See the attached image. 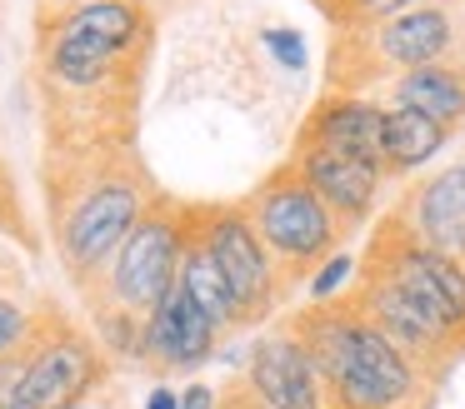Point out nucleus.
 Listing matches in <instances>:
<instances>
[{
  "instance_id": "obj_2",
  "label": "nucleus",
  "mask_w": 465,
  "mask_h": 409,
  "mask_svg": "<svg viewBox=\"0 0 465 409\" xmlns=\"http://www.w3.org/2000/svg\"><path fill=\"white\" fill-rule=\"evenodd\" d=\"M465 60V0H425L391 20L331 35V95H365L375 80H401L420 65Z\"/></svg>"
},
{
  "instance_id": "obj_18",
  "label": "nucleus",
  "mask_w": 465,
  "mask_h": 409,
  "mask_svg": "<svg viewBox=\"0 0 465 409\" xmlns=\"http://www.w3.org/2000/svg\"><path fill=\"white\" fill-rule=\"evenodd\" d=\"M175 289L211 319L215 329H241V309H235V295L225 285L221 265L205 255V245L195 239V225H191V239H185V255H181V269H175Z\"/></svg>"
},
{
  "instance_id": "obj_3",
  "label": "nucleus",
  "mask_w": 465,
  "mask_h": 409,
  "mask_svg": "<svg viewBox=\"0 0 465 409\" xmlns=\"http://www.w3.org/2000/svg\"><path fill=\"white\" fill-rule=\"evenodd\" d=\"M251 229L261 235L265 255L275 259V269L285 275V285H295L301 275H315L321 259H331L341 249V239L351 229L315 200V190L295 175V165L285 160L275 175H265L251 195L241 200Z\"/></svg>"
},
{
  "instance_id": "obj_20",
  "label": "nucleus",
  "mask_w": 465,
  "mask_h": 409,
  "mask_svg": "<svg viewBox=\"0 0 465 409\" xmlns=\"http://www.w3.org/2000/svg\"><path fill=\"white\" fill-rule=\"evenodd\" d=\"M351 275H355V259L345 255V249H335L331 259H321V265H315V275L305 279V289H311L315 305H325V299H341V285Z\"/></svg>"
},
{
  "instance_id": "obj_1",
  "label": "nucleus",
  "mask_w": 465,
  "mask_h": 409,
  "mask_svg": "<svg viewBox=\"0 0 465 409\" xmlns=\"http://www.w3.org/2000/svg\"><path fill=\"white\" fill-rule=\"evenodd\" d=\"M291 335L311 355L325 389V409H415L425 394L420 365L401 355L361 309L325 299L291 319Z\"/></svg>"
},
{
  "instance_id": "obj_21",
  "label": "nucleus",
  "mask_w": 465,
  "mask_h": 409,
  "mask_svg": "<svg viewBox=\"0 0 465 409\" xmlns=\"http://www.w3.org/2000/svg\"><path fill=\"white\" fill-rule=\"evenodd\" d=\"M31 329H35V315H31V309L15 305L11 295H0V355H15V349H25Z\"/></svg>"
},
{
  "instance_id": "obj_7",
  "label": "nucleus",
  "mask_w": 465,
  "mask_h": 409,
  "mask_svg": "<svg viewBox=\"0 0 465 409\" xmlns=\"http://www.w3.org/2000/svg\"><path fill=\"white\" fill-rule=\"evenodd\" d=\"M191 225H195V239L205 245V255L221 265L225 285H231L235 309H241V329L271 319L291 285L275 269V259L265 255L245 209L241 205H191Z\"/></svg>"
},
{
  "instance_id": "obj_27",
  "label": "nucleus",
  "mask_w": 465,
  "mask_h": 409,
  "mask_svg": "<svg viewBox=\"0 0 465 409\" xmlns=\"http://www.w3.org/2000/svg\"><path fill=\"white\" fill-rule=\"evenodd\" d=\"M65 409H105V404L95 394H85V399H75V404H65Z\"/></svg>"
},
{
  "instance_id": "obj_11",
  "label": "nucleus",
  "mask_w": 465,
  "mask_h": 409,
  "mask_svg": "<svg viewBox=\"0 0 465 409\" xmlns=\"http://www.w3.org/2000/svg\"><path fill=\"white\" fill-rule=\"evenodd\" d=\"M381 130H385V105H375L371 95H325L311 115L301 120L295 150H331V155L365 160L385 175L381 160Z\"/></svg>"
},
{
  "instance_id": "obj_9",
  "label": "nucleus",
  "mask_w": 465,
  "mask_h": 409,
  "mask_svg": "<svg viewBox=\"0 0 465 409\" xmlns=\"http://www.w3.org/2000/svg\"><path fill=\"white\" fill-rule=\"evenodd\" d=\"M351 305L361 309V315L371 319V325L381 329V335L391 339V345L401 349L411 365H420V375H435V369L450 359L455 339L445 335V329L435 325V319L425 315V309L415 305L405 289H395L385 275H371V269H361V285H355Z\"/></svg>"
},
{
  "instance_id": "obj_4",
  "label": "nucleus",
  "mask_w": 465,
  "mask_h": 409,
  "mask_svg": "<svg viewBox=\"0 0 465 409\" xmlns=\"http://www.w3.org/2000/svg\"><path fill=\"white\" fill-rule=\"evenodd\" d=\"M185 239H191V205H175V200L155 195L151 209L135 219V229L121 239V249L105 265V275L91 285V295H101L95 305L125 309V315L145 319L175 289Z\"/></svg>"
},
{
  "instance_id": "obj_5",
  "label": "nucleus",
  "mask_w": 465,
  "mask_h": 409,
  "mask_svg": "<svg viewBox=\"0 0 465 409\" xmlns=\"http://www.w3.org/2000/svg\"><path fill=\"white\" fill-rule=\"evenodd\" d=\"M145 209H151V185L141 175H125V170L91 175L71 205L55 209V245H61L65 275L91 289Z\"/></svg>"
},
{
  "instance_id": "obj_23",
  "label": "nucleus",
  "mask_w": 465,
  "mask_h": 409,
  "mask_svg": "<svg viewBox=\"0 0 465 409\" xmlns=\"http://www.w3.org/2000/svg\"><path fill=\"white\" fill-rule=\"evenodd\" d=\"M0 229H21V205H15V185L11 175H5V165H0Z\"/></svg>"
},
{
  "instance_id": "obj_26",
  "label": "nucleus",
  "mask_w": 465,
  "mask_h": 409,
  "mask_svg": "<svg viewBox=\"0 0 465 409\" xmlns=\"http://www.w3.org/2000/svg\"><path fill=\"white\" fill-rule=\"evenodd\" d=\"M71 5H81V0H41V20L61 15V10H71Z\"/></svg>"
},
{
  "instance_id": "obj_8",
  "label": "nucleus",
  "mask_w": 465,
  "mask_h": 409,
  "mask_svg": "<svg viewBox=\"0 0 465 409\" xmlns=\"http://www.w3.org/2000/svg\"><path fill=\"white\" fill-rule=\"evenodd\" d=\"M105 385V355L95 339H85L71 325L31 329L21 349V385L11 409H65L75 399L95 394Z\"/></svg>"
},
{
  "instance_id": "obj_12",
  "label": "nucleus",
  "mask_w": 465,
  "mask_h": 409,
  "mask_svg": "<svg viewBox=\"0 0 465 409\" xmlns=\"http://www.w3.org/2000/svg\"><path fill=\"white\" fill-rule=\"evenodd\" d=\"M245 394L261 409H325V389L315 375L311 355L301 349V339L285 335H265L251 349V375H245Z\"/></svg>"
},
{
  "instance_id": "obj_6",
  "label": "nucleus",
  "mask_w": 465,
  "mask_h": 409,
  "mask_svg": "<svg viewBox=\"0 0 465 409\" xmlns=\"http://www.w3.org/2000/svg\"><path fill=\"white\" fill-rule=\"evenodd\" d=\"M361 269L385 275L395 289H405L455 345H465V265L455 255L420 245L401 219L385 215L371 235V249H365Z\"/></svg>"
},
{
  "instance_id": "obj_29",
  "label": "nucleus",
  "mask_w": 465,
  "mask_h": 409,
  "mask_svg": "<svg viewBox=\"0 0 465 409\" xmlns=\"http://www.w3.org/2000/svg\"><path fill=\"white\" fill-rule=\"evenodd\" d=\"M255 409H261V404H255Z\"/></svg>"
},
{
  "instance_id": "obj_13",
  "label": "nucleus",
  "mask_w": 465,
  "mask_h": 409,
  "mask_svg": "<svg viewBox=\"0 0 465 409\" xmlns=\"http://www.w3.org/2000/svg\"><path fill=\"white\" fill-rule=\"evenodd\" d=\"M395 219H401L420 245L460 255L465 249V155L455 160V165H445L440 175H430L415 190H405V200L395 205Z\"/></svg>"
},
{
  "instance_id": "obj_15",
  "label": "nucleus",
  "mask_w": 465,
  "mask_h": 409,
  "mask_svg": "<svg viewBox=\"0 0 465 409\" xmlns=\"http://www.w3.org/2000/svg\"><path fill=\"white\" fill-rule=\"evenodd\" d=\"M41 25L71 30V35L101 40V45L121 50V55H135L151 35V10L141 0H81V5L61 10V15L41 20Z\"/></svg>"
},
{
  "instance_id": "obj_14",
  "label": "nucleus",
  "mask_w": 465,
  "mask_h": 409,
  "mask_svg": "<svg viewBox=\"0 0 465 409\" xmlns=\"http://www.w3.org/2000/svg\"><path fill=\"white\" fill-rule=\"evenodd\" d=\"M291 165L345 229H355L371 215L375 195H381V185H385V175L375 165L351 160V155H331V150H295Z\"/></svg>"
},
{
  "instance_id": "obj_16",
  "label": "nucleus",
  "mask_w": 465,
  "mask_h": 409,
  "mask_svg": "<svg viewBox=\"0 0 465 409\" xmlns=\"http://www.w3.org/2000/svg\"><path fill=\"white\" fill-rule=\"evenodd\" d=\"M395 105L420 110L440 130H465V60H445V65H420L411 75L395 80Z\"/></svg>"
},
{
  "instance_id": "obj_25",
  "label": "nucleus",
  "mask_w": 465,
  "mask_h": 409,
  "mask_svg": "<svg viewBox=\"0 0 465 409\" xmlns=\"http://www.w3.org/2000/svg\"><path fill=\"white\" fill-rule=\"evenodd\" d=\"M145 409H181V394H175L171 385H155L151 399H145Z\"/></svg>"
},
{
  "instance_id": "obj_22",
  "label": "nucleus",
  "mask_w": 465,
  "mask_h": 409,
  "mask_svg": "<svg viewBox=\"0 0 465 409\" xmlns=\"http://www.w3.org/2000/svg\"><path fill=\"white\" fill-rule=\"evenodd\" d=\"M261 40H265V50L275 55V65H285V70H301V65H305V35H301V30H291V25H265Z\"/></svg>"
},
{
  "instance_id": "obj_19",
  "label": "nucleus",
  "mask_w": 465,
  "mask_h": 409,
  "mask_svg": "<svg viewBox=\"0 0 465 409\" xmlns=\"http://www.w3.org/2000/svg\"><path fill=\"white\" fill-rule=\"evenodd\" d=\"M411 5H425V0H315L331 30H361V25H375V20H391Z\"/></svg>"
},
{
  "instance_id": "obj_28",
  "label": "nucleus",
  "mask_w": 465,
  "mask_h": 409,
  "mask_svg": "<svg viewBox=\"0 0 465 409\" xmlns=\"http://www.w3.org/2000/svg\"><path fill=\"white\" fill-rule=\"evenodd\" d=\"M251 409H255V399H251Z\"/></svg>"
},
{
  "instance_id": "obj_10",
  "label": "nucleus",
  "mask_w": 465,
  "mask_h": 409,
  "mask_svg": "<svg viewBox=\"0 0 465 409\" xmlns=\"http://www.w3.org/2000/svg\"><path fill=\"white\" fill-rule=\"evenodd\" d=\"M215 339H221V329H215L181 289H171V295L141 319V359L155 369H165V375H195V369L215 355Z\"/></svg>"
},
{
  "instance_id": "obj_24",
  "label": "nucleus",
  "mask_w": 465,
  "mask_h": 409,
  "mask_svg": "<svg viewBox=\"0 0 465 409\" xmlns=\"http://www.w3.org/2000/svg\"><path fill=\"white\" fill-rule=\"evenodd\" d=\"M181 409H221V399H215L211 385H191V389L181 394Z\"/></svg>"
},
{
  "instance_id": "obj_17",
  "label": "nucleus",
  "mask_w": 465,
  "mask_h": 409,
  "mask_svg": "<svg viewBox=\"0 0 465 409\" xmlns=\"http://www.w3.org/2000/svg\"><path fill=\"white\" fill-rule=\"evenodd\" d=\"M445 140H450V130H440L430 115L405 110V105H391L385 110V130H381L385 175H411V170L430 165V160L445 150Z\"/></svg>"
}]
</instances>
